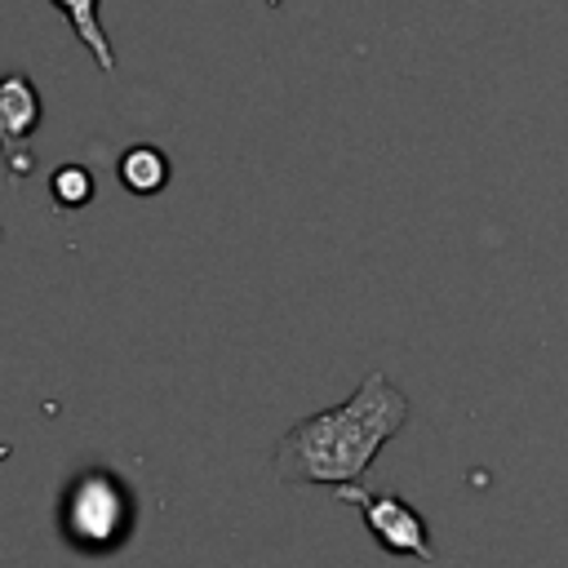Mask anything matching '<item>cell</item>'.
<instances>
[{"mask_svg": "<svg viewBox=\"0 0 568 568\" xmlns=\"http://www.w3.org/2000/svg\"><path fill=\"white\" fill-rule=\"evenodd\" d=\"M120 182L133 195H155L169 182V160L155 146H133V151L120 155Z\"/></svg>", "mask_w": 568, "mask_h": 568, "instance_id": "obj_6", "label": "cell"}, {"mask_svg": "<svg viewBox=\"0 0 568 568\" xmlns=\"http://www.w3.org/2000/svg\"><path fill=\"white\" fill-rule=\"evenodd\" d=\"M49 195H53L58 209H80V204H89V200H93V178H89V169H80V164L58 169L53 182H49Z\"/></svg>", "mask_w": 568, "mask_h": 568, "instance_id": "obj_7", "label": "cell"}, {"mask_svg": "<svg viewBox=\"0 0 568 568\" xmlns=\"http://www.w3.org/2000/svg\"><path fill=\"white\" fill-rule=\"evenodd\" d=\"M53 4L67 13L75 40L93 53V62H98L102 71H111V67H115V53H111V40H106V31H102V22H98V0H53Z\"/></svg>", "mask_w": 568, "mask_h": 568, "instance_id": "obj_5", "label": "cell"}, {"mask_svg": "<svg viewBox=\"0 0 568 568\" xmlns=\"http://www.w3.org/2000/svg\"><path fill=\"white\" fill-rule=\"evenodd\" d=\"M40 124V93L27 71H9L0 80V155L9 178L31 173V133Z\"/></svg>", "mask_w": 568, "mask_h": 568, "instance_id": "obj_4", "label": "cell"}, {"mask_svg": "<svg viewBox=\"0 0 568 568\" xmlns=\"http://www.w3.org/2000/svg\"><path fill=\"white\" fill-rule=\"evenodd\" d=\"M408 413H413L408 395L386 373H368L346 404L311 413L280 435L275 475L293 488H302V484H328V488L355 484L377 462L386 439H395L408 426Z\"/></svg>", "mask_w": 568, "mask_h": 568, "instance_id": "obj_1", "label": "cell"}, {"mask_svg": "<svg viewBox=\"0 0 568 568\" xmlns=\"http://www.w3.org/2000/svg\"><path fill=\"white\" fill-rule=\"evenodd\" d=\"M346 506H355L368 524V532L377 537L382 550L390 555H408V559H422V564H435V546H430V528L426 519L395 493H368L359 484H342L333 488Z\"/></svg>", "mask_w": 568, "mask_h": 568, "instance_id": "obj_3", "label": "cell"}, {"mask_svg": "<svg viewBox=\"0 0 568 568\" xmlns=\"http://www.w3.org/2000/svg\"><path fill=\"white\" fill-rule=\"evenodd\" d=\"M62 528L75 546L84 550H106L124 537L129 528V501H124V488L106 475V470H93L84 475L71 493H67V506H62Z\"/></svg>", "mask_w": 568, "mask_h": 568, "instance_id": "obj_2", "label": "cell"}]
</instances>
